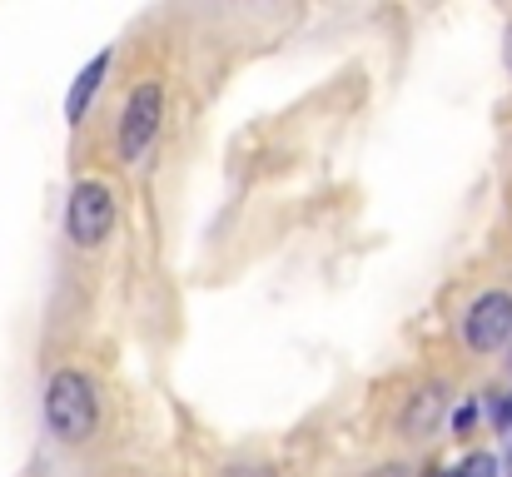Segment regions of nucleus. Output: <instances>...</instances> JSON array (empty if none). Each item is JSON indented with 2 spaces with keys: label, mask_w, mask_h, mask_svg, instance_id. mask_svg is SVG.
<instances>
[{
  "label": "nucleus",
  "mask_w": 512,
  "mask_h": 477,
  "mask_svg": "<svg viewBox=\"0 0 512 477\" xmlns=\"http://www.w3.org/2000/svg\"><path fill=\"white\" fill-rule=\"evenodd\" d=\"M45 428L60 443H85L100 428V398H95V383L80 368H60L45 383Z\"/></svg>",
  "instance_id": "nucleus-1"
},
{
  "label": "nucleus",
  "mask_w": 512,
  "mask_h": 477,
  "mask_svg": "<svg viewBox=\"0 0 512 477\" xmlns=\"http://www.w3.org/2000/svg\"><path fill=\"white\" fill-rule=\"evenodd\" d=\"M105 75H110V50H100V55L75 75V85H70V95H65V120H70V125H80V120H85V110H90V100L100 95Z\"/></svg>",
  "instance_id": "nucleus-6"
},
{
  "label": "nucleus",
  "mask_w": 512,
  "mask_h": 477,
  "mask_svg": "<svg viewBox=\"0 0 512 477\" xmlns=\"http://www.w3.org/2000/svg\"><path fill=\"white\" fill-rule=\"evenodd\" d=\"M443 413H448V388L443 383L418 388L408 398V408H403V438H433L438 423H443Z\"/></svg>",
  "instance_id": "nucleus-5"
},
{
  "label": "nucleus",
  "mask_w": 512,
  "mask_h": 477,
  "mask_svg": "<svg viewBox=\"0 0 512 477\" xmlns=\"http://www.w3.org/2000/svg\"><path fill=\"white\" fill-rule=\"evenodd\" d=\"M160 120H165V90L160 80H140L120 110V130H115V150L125 164H140V159L155 150L160 140Z\"/></svg>",
  "instance_id": "nucleus-3"
},
{
  "label": "nucleus",
  "mask_w": 512,
  "mask_h": 477,
  "mask_svg": "<svg viewBox=\"0 0 512 477\" xmlns=\"http://www.w3.org/2000/svg\"><path fill=\"white\" fill-rule=\"evenodd\" d=\"M458 333H463V343H468L473 353H498V348H508L512 343V294L508 289L478 294V299L468 304Z\"/></svg>",
  "instance_id": "nucleus-4"
},
{
  "label": "nucleus",
  "mask_w": 512,
  "mask_h": 477,
  "mask_svg": "<svg viewBox=\"0 0 512 477\" xmlns=\"http://www.w3.org/2000/svg\"><path fill=\"white\" fill-rule=\"evenodd\" d=\"M443 477H498V458L493 453H468L458 468H448Z\"/></svg>",
  "instance_id": "nucleus-7"
},
{
  "label": "nucleus",
  "mask_w": 512,
  "mask_h": 477,
  "mask_svg": "<svg viewBox=\"0 0 512 477\" xmlns=\"http://www.w3.org/2000/svg\"><path fill=\"white\" fill-rule=\"evenodd\" d=\"M224 477H274V473L259 468V463H239V468H224Z\"/></svg>",
  "instance_id": "nucleus-9"
},
{
  "label": "nucleus",
  "mask_w": 512,
  "mask_h": 477,
  "mask_svg": "<svg viewBox=\"0 0 512 477\" xmlns=\"http://www.w3.org/2000/svg\"><path fill=\"white\" fill-rule=\"evenodd\" d=\"M115 189L105 179H80L65 199V234L75 249H100L115 234Z\"/></svg>",
  "instance_id": "nucleus-2"
},
{
  "label": "nucleus",
  "mask_w": 512,
  "mask_h": 477,
  "mask_svg": "<svg viewBox=\"0 0 512 477\" xmlns=\"http://www.w3.org/2000/svg\"><path fill=\"white\" fill-rule=\"evenodd\" d=\"M453 428H458V433H463V438H468V433H473V428H478V403H473V398H468V403H463V408H458V413H453Z\"/></svg>",
  "instance_id": "nucleus-8"
},
{
  "label": "nucleus",
  "mask_w": 512,
  "mask_h": 477,
  "mask_svg": "<svg viewBox=\"0 0 512 477\" xmlns=\"http://www.w3.org/2000/svg\"><path fill=\"white\" fill-rule=\"evenodd\" d=\"M368 477H408V468L403 463H388V468H378V473H368Z\"/></svg>",
  "instance_id": "nucleus-10"
}]
</instances>
